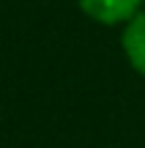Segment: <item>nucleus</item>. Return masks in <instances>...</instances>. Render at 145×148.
I'll return each instance as SVG.
<instances>
[{
    "instance_id": "nucleus-1",
    "label": "nucleus",
    "mask_w": 145,
    "mask_h": 148,
    "mask_svg": "<svg viewBox=\"0 0 145 148\" xmlns=\"http://www.w3.org/2000/svg\"><path fill=\"white\" fill-rule=\"evenodd\" d=\"M77 8L91 22L104 27H123L142 11V0H77Z\"/></svg>"
},
{
    "instance_id": "nucleus-3",
    "label": "nucleus",
    "mask_w": 145,
    "mask_h": 148,
    "mask_svg": "<svg viewBox=\"0 0 145 148\" xmlns=\"http://www.w3.org/2000/svg\"><path fill=\"white\" fill-rule=\"evenodd\" d=\"M142 8H145V0H142Z\"/></svg>"
},
{
    "instance_id": "nucleus-2",
    "label": "nucleus",
    "mask_w": 145,
    "mask_h": 148,
    "mask_svg": "<svg viewBox=\"0 0 145 148\" xmlns=\"http://www.w3.org/2000/svg\"><path fill=\"white\" fill-rule=\"evenodd\" d=\"M120 49L131 71L145 77V8L120 27Z\"/></svg>"
}]
</instances>
